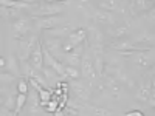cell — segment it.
Masks as SVG:
<instances>
[{
  "label": "cell",
  "instance_id": "obj_23",
  "mask_svg": "<svg viewBox=\"0 0 155 116\" xmlns=\"http://www.w3.org/2000/svg\"><path fill=\"white\" fill-rule=\"evenodd\" d=\"M93 116H113V113L109 108H102V107H92Z\"/></svg>",
  "mask_w": 155,
  "mask_h": 116
},
{
  "label": "cell",
  "instance_id": "obj_2",
  "mask_svg": "<svg viewBox=\"0 0 155 116\" xmlns=\"http://www.w3.org/2000/svg\"><path fill=\"white\" fill-rule=\"evenodd\" d=\"M37 37L36 36H30V39H22L20 40V47H19V60L20 62H25L28 60L34 47L37 45Z\"/></svg>",
  "mask_w": 155,
  "mask_h": 116
},
{
  "label": "cell",
  "instance_id": "obj_7",
  "mask_svg": "<svg viewBox=\"0 0 155 116\" xmlns=\"http://www.w3.org/2000/svg\"><path fill=\"white\" fill-rule=\"evenodd\" d=\"M82 56H84V45H79V47H74L70 53L65 54V63L64 65H70V67H76L81 63L82 60Z\"/></svg>",
  "mask_w": 155,
  "mask_h": 116
},
{
  "label": "cell",
  "instance_id": "obj_18",
  "mask_svg": "<svg viewBox=\"0 0 155 116\" xmlns=\"http://www.w3.org/2000/svg\"><path fill=\"white\" fill-rule=\"evenodd\" d=\"M73 30H71V27H58V28H54V30H50V31H47V34H50V36H53V37H58V36H68L70 33H71Z\"/></svg>",
  "mask_w": 155,
  "mask_h": 116
},
{
  "label": "cell",
  "instance_id": "obj_12",
  "mask_svg": "<svg viewBox=\"0 0 155 116\" xmlns=\"http://www.w3.org/2000/svg\"><path fill=\"white\" fill-rule=\"evenodd\" d=\"M0 6H6L12 9H34L37 5L28 2H19V0H0Z\"/></svg>",
  "mask_w": 155,
  "mask_h": 116
},
{
  "label": "cell",
  "instance_id": "obj_28",
  "mask_svg": "<svg viewBox=\"0 0 155 116\" xmlns=\"http://www.w3.org/2000/svg\"><path fill=\"white\" fill-rule=\"evenodd\" d=\"M58 108H59V105H58V101H50L48 104H47V107H45V110H47L48 113H54Z\"/></svg>",
  "mask_w": 155,
  "mask_h": 116
},
{
  "label": "cell",
  "instance_id": "obj_9",
  "mask_svg": "<svg viewBox=\"0 0 155 116\" xmlns=\"http://www.w3.org/2000/svg\"><path fill=\"white\" fill-rule=\"evenodd\" d=\"M150 92H152V79L149 76H144L143 77V81L140 82V90L137 92V99L138 101H144L147 102L149 96H150Z\"/></svg>",
  "mask_w": 155,
  "mask_h": 116
},
{
  "label": "cell",
  "instance_id": "obj_38",
  "mask_svg": "<svg viewBox=\"0 0 155 116\" xmlns=\"http://www.w3.org/2000/svg\"><path fill=\"white\" fill-rule=\"evenodd\" d=\"M45 2H47V3H54L56 0H45Z\"/></svg>",
  "mask_w": 155,
  "mask_h": 116
},
{
  "label": "cell",
  "instance_id": "obj_17",
  "mask_svg": "<svg viewBox=\"0 0 155 116\" xmlns=\"http://www.w3.org/2000/svg\"><path fill=\"white\" fill-rule=\"evenodd\" d=\"M28 102V95H22V93H17V96H16V108H14V113H16V116L22 111V108H23V105Z\"/></svg>",
  "mask_w": 155,
  "mask_h": 116
},
{
  "label": "cell",
  "instance_id": "obj_21",
  "mask_svg": "<svg viewBox=\"0 0 155 116\" xmlns=\"http://www.w3.org/2000/svg\"><path fill=\"white\" fill-rule=\"evenodd\" d=\"M17 93H22V95H28L30 93V82L27 79H19V82H17Z\"/></svg>",
  "mask_w": 155,
  "mask_h": 116
},
{
  "label": "cell",
  "instance_id": "obj_36",
  "mask_svg": "<svg viewBox=\"0 0 155 116\" xmlns=\"http://www.w3.org/2000/svg\"><path fill=\"white\" fill-rule=\"evenodd\" d=\"M19 2H28V3H36V0H19Z\"/></svg>",
  "mask_w": 155,
  "mask_h": 116
},
{
  "label": "cell",
  "instance_id": "obj_5",
  "mask_svg": "<svg viewBox=\"0 0 155 116\" xmlns=\"http://www.w3.org/2000/svg\"><path fill=\"white\" fill-rule=\"evenodd\" d=\"M30 63L33 65V68L36 71H42V68L45 67V63H44V45L41 42H37V45L34 47L33 53L30 56Z\"/></svg>",
  "mask_w": 155,
  "mask_h": 116
},
{
  "label": "cell",
  "instance_id": "obj_24",
  "mask_svg": "<svg viewBox=\"0 0 155 116\" xmlns=\"http://www.w3.org/2000/svg\"><path fill=\"white\" fill-rule=\"evenodd\" d=\"M65 73H67V76L71 77V79H79V76H81L79 70L76 67H70V65H65Z\"/></svg>",
  "mask_w": 155,
  "mask_h": 116
},
{
  "label": "cell",
  "instance_id": "obj_8",
  "mask_svg": "<svg viewBox=\"0 0 155 116\" xmlns=\"http://www.w3.org/2000/svg\"><path fill=\"white\" fill-rule=\"evenodd\" d=\"M71 92L74 93V96L79 101H88L90 96H92V92H90V87L87 82H73Z\"/></svg>",
  "mask_w": 155,
  "mask_h": 116
},
{
  "label": "cell",
  "instance_id": "obj_19",
  "mask_svg": "<svg viewBox=\"0 0 155 116\" xmlns=\"http://www.w3.org/2000/svg\"><path fill=\"white\" fill-rule=\"evenodd\" d=\"M0 16L6 17V19H14L19 16V9H12V8H6V6H0Z\"/></svg>",
  "mask_w": 155,
  "mask_h": 116
},
{
  "label": "cell",
  "instance_id": "obj_4",
  "mask_svg": "<svg viewBox=\"0 0 155 116\" xmlns=\"http://www.w3.org/2000/svg\"><path fill=\"white\" fill-rule=\"evenodd\" d=\"M62 17L61 16H48V17H39L36 19V27L41 28V30H45V31H50V30H54L58 27L62 25Z\"/></svg>",
  "mask_w": 155,
  "mask_h": 116
},
{
  "label": "cell",
  "instance_id": "obj_27",
  "mask_svg": "<svg viewBox=\"0 0 155 116\" xmlns=\"http://www.w3.org/2000/svg\"><path fill=\"white\" fill-rule=\"evenodd\" d=\"M37 95H39V101H41V102H48V101H51V92H50V90L42 88Z\"/></svg>",
  "mask_w": 155,
  "mask_h": 116
},
{
  "label": "cell",
  "instance_id": "obj_6",
  "mask_svg": "<svg viewBox=\"0 0 155 116\" xmlns=\"http://www.w3.org/2000/svg\"><path fill=\"white\" fill-rule=\"evenodd\" d=\"M81 76L84 77L85 81H93L96 77V68H95L93 59L82 56V60H81Z\"/></svg>",
  "mask_w": 155,
  "mask_h": 116
},
{
  "label": "cell",
  "instance_id": "obj_3",
  "mask_svg": "<svg viewBox=\"0 0 155 116\" xmlns=\"http://www.w3.org/2000/svg\"><path fill=\"white\" fill-rule=\"evenodd\" d=\"M31 28V23H30V19H25V17H19L12 22V37L14 39H25V36L28 34Z\"/></svg>",
  "mask_w": 155,
  "mask_h": 116
},
{
  "label": "cell",
  "instance_id": "obj_20",
  "mask_svg": "<svg viewBox=\"0 0 155 116\" xmlns=\"http://www.w3.org/2000/svg\"><path fill=\"white\" fill-rule=\"evenodd\" d=\"M42 74L45 76V79L48 81V84H50V82H53V81H58V79H59L58 73H56L53 68H51V67H47V65L42 68Z\"/></svg>",
  "mask_w": 155,
  "mask_h": 116
},
{
  "label": "cell",
  "instance_id": "obj_31",
  "mask_svg": "<svg viewBox=\"0 0 155 116\" xmlns=\"http://www.w3.org/2000/svg\"><path fill=\"white\" fill-rule=\"evenodd\" d=\"M0 116H16V113L12 110H9L8 107L2 105V107H0Z\"/></svg>",
  "mask_w": 155,
  "mask_h": 116
},
{
  "label": "cell",
  "instance_id": "obj_41",
  "mask_svg": "<svg viewBox=\"0 0 155 116\" xmlns=\"http://www.w3.org/2000/svg\"><path fill=\"white\" fill-rule=\"evenodd\" d=\"M153 76H155V65H153Z\"/></svg>",
  "mask_w": 155,
  "mask_h": 116
},
{
  "label": "cell",
  "instance_id": "obj_35",
  "mask_svg": "<svg viewBox=\"0 0 155 116\" xmlns=\"http://www.w3.org/2000/svg\"><path fill=\"white\" fill-rule=\"evenodd\" d=\"M3 67H6V59L0 56V68H3Z\"/></svg>",
  "mask_w": 155,
  "mask_h": 116
},
{
  "label": "cell",
  "instance_id": "obj_10",
  "mask_svg": "<svg viewBox=\"0 0 155 116\" xmlns=\"http://www.w3.org/2000/svg\"><path fill=\"white\" fill-rule=\"evenodd\" d=\"M87 31L84 28H78V30H73L68 36H67V42L71 44L73 47H79V45H84V42L87 40Z\"/></svg>",
  "mask_w": 155,
  "mask_h": 116
},
{
  "label": "cell",
  "instance_id": "obj_16",
  "mask_svg": "<svg viewBox=\"0 0 155 116\" xmlns=\"http://www.w3.org/2000/svg\"><path fill=\"white\" fill-rule=\"evenodd\" d=\"M45 45H47V50L53 56H54V53H56L58 50L62 51V40H61V39H53V40H51V39L48 37L47 40H45Z\"/></svg>",
  "mask_w": 155,
  "mask_h": 116
},
{
  "label": "cell",
  "instance_id": "obj_11",
  "mask_svg": "<svg viewBox=\"0 0 155 116\" xmlns=\"http://www.w3.org/2000/svg\"><path fill=\"white\" fill-rule=\"evenodd\" d=\"M153 8V0H130L132 14L138 12H149Z\"/></svg>",
  "mask_w": 155,
  "mask_h": 116
},
{
  "label": "cell",
  "instance_id": "obj_42",
  "mask_svg": "<svg viewBox=\"0 0 155 116\" xmlns=\"http://www.w3.org/2000/svg\"><path fill=\"white\" fill-rule=\"evenodd\" d=\"M58 2H65V0H58Z\"/></svg>",
  "mask_w": 155,
  "mask_h": 116
},
{
  "label": "cell",
  "instance_id": "obj_26",
  "mask_svg": "<svg viewBox=\"0 0 155 116\" xmlns=\"http://www.w3.org/2000/svg\"><path fill=\"white\" fill-rule=\"evenodd\" d=\"M127 31H129V28L127 27H118V28H115V30H112L110 31V36L112 37H123L124 34H127Z\"/></svg>",
  "mask_w": 155,
  "mask_h": 116
},
{
  "label": "cell",
  "instance_id": "obj_14",
  "mask_svg": "<svg viewBox=\"0 0 155 116\" xmlns=\"http://www.w3.org/2000/svg\"><path fill=\"white\" fill-rule=\"evenodd\" d=\"M88 33H90V44L93 45V50L95 48H101V45H102V34H101V31H98L96 28H90Z\"/></svg>",
  "mask_w": 155,
  "mask_h": 116
},
{
  "label": "cell",
  "instance_id": "obj_22",
  "mask_svg": "<svg viewBox=\"0 0 155 116\" xmlns=\"http://www.w3.org/2000/svg\"><path fill=\"white\" fill-rule=\"evenodd\" d=\"M14 81H16V74L0 71V84H11V82H14Z\"/></svg>",
  "mask_w": 155,
  "mask_h": 116
},
{
  "label": "cell",
  "instance_id": "obj_33",
  "mask_svg": "<svg viewBox=\"0 0 155 116\" xmlns=\"http://www.w3.org/2000/svg\"><path fill=\"white\" fill-rule=\"evenodd\" d=\"M147 19H149V20H152V22L155 23V8H152V9L147 12Z\"/></svg>",
  "mask_w": 155,
  "mask_h": 116
},
{
  "label": "cell",
  "instance_id": "obj_37",
  "mask_svg": "<svg viewBox=\"0 0 155 116\" xmlns=\"http://www.w3.org/2000/svg\"><path fill=\"white\" fill-rule=\"evenodd\" d=\"M3 104H5V101H3V98H2V96H0V107H2Z\"/></svg>",
  "mask_w": 155,
  "mask_h": 116
},
{
  "label": "cell",
  "instance_id": "obj_15",
  "mask_svg": "<svg viewBox=\"0 0 155 116\" xmlns=\"http://www.w3.org/2000/svg\"><path fill=\"white\" fill-rule=\"evenodd\" d=\"M99 6L102 8V11H115V9H120L121 6V2L120 0H101L99 2Z\"/></svg>",
  "mask_w": 155,
  "mask_h": 116
},
{
  "label": "cell",
  "instance_id": "obj_39",
  "mask_svg": "<svg viewBox=\"0 0 155 116\" xmlns=\"http://www.w3.org/2000/svg\"><path fill=\"white\" fill-rule=\"evenodd\" d=\"M0 45H2V36H0Z\"/></svg>",
  "mask_w": 155,
  "mask_h": 116
},
{
  "label": "cell",
  "instance_id": "obj_29",
  "mask_svg": "<svg viewBox=\"0 0 155 116\" xmlns=\"http://www.w3.org/2000/svg\"><path fill=\"white\" fill-rule=\"evenodd\" d=\"M5 107H8L9 110H12L14 111V108H16V96H9L8 98V101H5V104H3Z\"/></svg>",
  "mask_w": 155,
  "mask_h": 116
},
{
  "label": "cell",
  "instance_id": "obj_43",
  "mask_svg": "<svg viewBox=\"0 0 155 116\" xmlns=\"http://www.w3.org/2000/svg\"><path fill=\"white\" fill-rule=\"evenodd\" d=\"M153 82H155V81H153Z\"/></svg>",
  "mask_w": 155,
  "mask_h": 116
},
{
  "label": "cell",
  "instance_id": "obj_13",
  "mask_svg": "<svg viewBox=\"0 0 155 116\" xmlns=\"http://www.w3.org/2000/svg\"><path fill=\"white\" fill-rule=\"evenodd\" d=\"M93 20L98 22V23H101V22H107V23H110V22H113V16H112V12H109V11L96 9V11H95V14H93Z\"/></svg>",
  "mask_w": 155,
  "mask_h": 116
},
{
  "label": "cell",
  "instance_id": "obj_34",
  "mask_svg": "<svg viewBox=\"0 0 155 116\" xmlns=\"http://www.w3.org/2000/svg\"><path fill=\"white\" fill-rule=\"evenodd\" d=\"M54 116H67V113L64 111V108H58V110L54 111Z\"/></svg>",
  "mask_w": 155,
  "mask_h": 116
},
{
  "label": "cell",
  "instance_id": "obj_1",
  "mask_svg": "<svg viewBox=\"0 0 155 116\" xmlns=\"http://www.w3.org/2000/svg\"><path fill=\"white\" fill-rule=\"evenodd\" d=\"M64 8L58 3H45V5H37L31 11V19L39 17H48V16H61Z\"/></svg>",
  "mask_w": 155,
  "mask_h": 116
},
{
  "label": "cell",
  "instance_id": "obj_32",
  "mask_svg": "<svg viewBox=\"0 0 155 116\" xmlns=\"http://www.w3.org/2000/svg\"><path fill=\"white\" fill-rule=\"evenodd\" d=\"M124 116H146L141 110H130V111H127Z\"/></svg>",
  "mask_w": 155,
  "mask_h": 116
},
{
  "label": "cell",
  "instance_id": "obj_30",
  "mask_svg": "<svg viewBox=\"0 0 155 116\" xmlns=\"http://www.w3.org/2000/svg\"><path fill=\"white\" fill-rule=\"evenodd\" d=\"M147 102H149V105L152 108H155V82L153 81H152V92H150V96H149Z\"/></svg>",
  "mask_w": 155,
  "mask_h": 116
},
{
  "label": "cell",
  "instance_id": "obj_25",
  "mask_svg": "<svg viewBox=\"0 0 155 116\" xmlns=\"http://www.w3.org/2000/svg\"><path fill=\"white\" fill-rule=\"evenodd\" d=\"M9 68H11V71H9V73L16 74V76L20 73V67H19V63H17V60H16V57H14V56H11V57H9Z\"/></svg>",
  "mask_w": 155,
  "mask_h": 116
},
{
  "label": "cell",
  "instance_id": "obj_40",
  "mask_svg": "<svg viewBox=\"0 0 155 116\" xmlns=\"http://www.w3.org/2000/svg\"><path fill=\"white\" fill-rule=\"evenodd\" d=\"M2 93H3V90H2V88H0V95H2Z\"/></svg>",
  "mask_w": 155,
  "mask_h": 116
}]
</instances>
